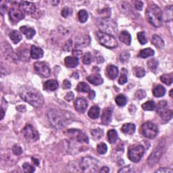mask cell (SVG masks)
Here are the masks:
<instances>
[{
    "mask_svg": "<svg viewBox=\"0 0 173 173\" xmlns=\"http://www.w3.org/2000/svg\"><path fill=\"white\" fill-rule=\"evenodd\" d=\"M18 6L19 7L24 11V13L28 14H32L35 11L36 7L33 3L30 2L22 1L18 2Z\"/></svg>",
    "mask_w": 173,
    "mask_h": 173,
    "instance_id": "obj_15",
    "label": "cell"
},
{
    "mask_svg": "<svg viewBox=\"0 0 173 173\" xmlns=\"http://www.w3.org/2000/svg\"><path fill=\"white\" fill-rule=\"evenodd\" d=\"M172 90H171V91H170V95H171V97H172Z\"/></svg>",
    "mask_w": 173,
    "mask_h": 173,
    "instance_id": "obj_62",
    "label": "cell"
},
{
    "mask_svg": "<svg viewBox=\"0 0 173 173\" xmlns=\"http://www.w3.org/2000/svg\"><path fill=\"white\" fill-rule=\"evenodd\" d=\"M97 37L99 43L107 48L113 49L118 46L116 39L112 34L103 33L102 31H98Z\"/></svg>",
    "mask_w": 173,
    "mask_h": 173,
    "instance_id": "obj_5",
    "label": "cell"
},
{
    "mask_svg": "<svg viewBox=\"0 0 173 173\" xmlns=\"http://www.w3.org/2000/svg\"><path fill=\"white\" fill-rule=\"evenodd\" d=\"M72 40L71 39L68 40V41L66 42V43H65L64 48H63V49H64V51H66V52L70 51L71 49V48H72Z\"/></svg>",
    "mask_w": 173,
    "mask_h": 173,
    "instance_id": "obj_51",
    "label": "cell"
},
{
    "mask_svg": "<svg viewBox=\"0 0 173 173\" xmlns=\"http://www.w3.org/2000/svg\"><path fill=\"white\" fill-rule=\"evenodd\" d=\"M118 139V133L116 130L110 129L107 132V139L110 143H114Z\"/></svg>",
    "mask_w": 173,
    "mask_h": 173,
    "instance_id": "obj_32",
    "label": "cell"
},
{
    "mask_svg": "<svg viewBox=\"0 0 173 173\" xmlns=\"http://www.w3.org/2000/svg\"><path fill=\"white\" fill-rule=\"evenodd\" d=\"M22 133L26 139L32 141H36L39 139V133L30 125H26L22 130Z\"/></svg>",
    "mask_w": 173,
    "mask_h": 173,
    "instance_id": "obj_11",
    "label": "cell"
},
{
    "mask_svg": "<svg viewBox=\"0 0 173 173\" xmlns=\"http://www.w3.org/2000/svg\"><path fill=\"white\" fill-rule=\"evenodd\" d=\"M141 130L143 135L148 139H153L158 133L157 126L152 122H146L141 126Z\"/></svg>",
    "mask_w": 173,
    "mask_h": 173,
    "instance_id": "obj_7",
    "label": "cell"
},
{
    "mask_svg": "<svg viewBox=\"0 0 173 173\" xmlns=\"http://www.w3.org/2000/svg\"><path fill=\"white\" fill-rule=\"evenodd\" d=\"M64 64L68 68H75L79 64V59L77 57L68 56L65 57Z\"/></svg>",
    "mask_w": 173,
    "mask_h": 173,
    "instance_id": "obj_22",
    "label": "cell"
},
{
    "mask_svg": "<svg viewBox=\"0 0 173 173\" xmlns=\"http://www.w3.org/2000/svg\"><path fill=\"white\" fill-rule=\"evenodd\" d=\"M166 93V89L165 88L160 85V84H158V85H156L153 89V94L155 97L157 98H160L162 97Z\"/></svg>",
    "mask_w": 173,
    "mask_h": 173,
    "instance_id": "obj_27",
    "label": "cell"
},
{
    "mask_svg": "<svg viewBox=\"0 0 173 173\" xmlns=\"http://www.w3.org/2000/svg\"><path fill=\"white\" fill-rule=\"evenodd\" d=\"M134 75L138 78L143 77L145 75V71L143 68L142 67H135L133 69Z\"/></svg>",
    "mask_w": 173,
    "mask_h": 173,
    "instance_id": "obj_40",
    "label": "cell"
},
{
    "mask_svg": "<svg viewBox=\"0 0 173 173\" xmlns=\"http://www.w3.org/2000/svg\"><path fill=\"white\" fill-rule=\"evenodd\" d=\"M69 135L79 143H89V138L85 134L77 129H69L68 130Z\"/></svg>",
    "mask_w": 173,
    "mask_h": 173,
    "instance_id": "obj_12",
    "label": "cell"
},
{
    "mask_svg": "<svg viewBox=\"0 0 173 173\" xmlns=\"http://www.w3.org/2000/svg\"><path fill=\"white\" fill-rule=\"evenodd\" d=\"M90 37L89 36H84L79 38L76 41V47H86L90 43Z\"/></svg>",
    "mask_w": 173,
    "mask_h": 173,
    "instance_id": "obj_31",
    "label": "cell"
},
{
    "mask_svg": "<svg viewBox=\"0 0 173 173\" xmlns=\"http://www.w3.org/2000/svg\"><path fill=\"white\" fill-rule=\"evenodd\" d=\"M99 112H100V109L97 106H92L90 110L88 112V115L92 119L98 118L99 116Z\"/></svg>",
    "mask_w": 173,
    "mask_h": 173,
    "instance_id": "obj_30",
    "label": "cell"
},
{
    "mask_svg": "<svg viewBox=\"0 0 173 173\" xmlns=\"http://www.w3.org/2000/svg\"><path fill=\"white\" fill-rule=\"evenodd\" d=\"M10 38L11 40V41L13 42L14 44L18 43L22 40V35L21 34L19 33L17 30H12L10 33Z\"/></svg>",
    "mask_w": 173,
    "mask_h": 173,
    "instance_id": "obj_29",
    "label": "cell"
},
{
    "mask_svg": "<svg viewBox=\"0 0 173 173\" xmlns=\"http://www.w3.org/2000/svg\"><path fill=\"white\" fill-rule=\"evenodd\" d=\"M113 113V108L111 107H107L103 110V114L102 116V122L103 125H108L111 121H112V116Z\"/></svg>",
    "mask_w": 173,
    "mask_h": 173,
    "instance_id": "obj_17",
    "label": "cell"
},
{
    "mask_svg": "<svg viewBox=\"0 0 173 173\" xmlns=\"http://www.w3.org/2000/svg\"><path fill=\"white\" fill-rule=\"evenodd\" d=\"M34 68L36 72L43 77H48L50 75V68L48 65L41 61H37L34 64Z\"/></svg>",
    "mask_w": 173,
    "mask_h": 173,
    "instance_id": "obj_14",
    "label": "cell"
},
{
    "mask_svg": "<svg viewBox=\"0 0 173 173\" xmlns=\"http://www.w3.org/2000/svg\"><path fill=\"white\" fill-rule=\"evenodd\" d=\"M74 97H75V95L73 93V92L71 91V92H68V93L65 95V99L68 102H70L74 99Z\"/></svg>",
    "mask_w": 173,
    "mask_h": 173,
    "instance_id": "obj_53",
    "label": "cell"
},
{
    "mask_svg": "<svg viewBox=\"0 0 173 173\" xmlns=\"http://www.w3.org/2000/svg\"><path fill=\"white\" fill-rule=\"evenodd\" d=\"M97 151L99 154H105L107 151V147L106 143H101L97 146Z\"/></svg>",
    "mask_w": 173,
    "mask_h": 173,
    "instance_id": "obj_43",
    "label": "cell"
},
{
    "mask_svg": "<svg viewBox=\"0 0 173 173\" xmlns=\"http://www.w3.org/2000/svg\"><path fill=\"white\" fill-rule=\"evenodd\" d=\"M1 114H2V116H1V119L3 118V116H4V114H5V111L3 110V107H1Z\"/></svg>",
    "mask_w": 173,
    "mask_h": 173,
    "instance_id": "obj_61",
    "label": "cell"
},
{
    "mask_svg": "<svg viewBox=\"0 0 173 173\" xmlns=\"http://www.w3.org/2000/svg\"><path fill=\"white\" fill-rule=\"evenodd\" d=\"M160 80L164 83L167 84V85H171L172 83V74H168V75H163L160 76Z\"/></svg>",
    "mask_w": 173,
    "mask_h": 173,
    "instance_id": "obj_37",
    "label": "cell"
},
{
    "mask_svg": "<svg viewBox=\"0 0 173 173\" xmlns=\"http://www.w3.org/2000/svg\"><path fill=\"white\" fill-rule=\"evenodd\" d=\"M2 48L3 55H4L7 58L11 59V60L13 61H16L18 60L17 55L14 52L12 49H11L9 44H7V43H6V44L3 43L2 45Z\"/></svg>",
    "mask_w": 173,
    "mask_h": 173,
    "instance_id": "obj_16",
    "label": "cell"
},
{
    "mask_svg": "<svg viewBox=\"0 0 173 173\" xmlns=\"http://www.w3.org/2000/svg\"><path fill=\"white\" fill-rule=\"evenodd\" d=\"M143 2L141 1H137L134 2V7L138 10H141L142 8H143Z\"/></svg>",
    "mask_w": 173,
    "mask_h": 173,
    "instance_id": "obj_55",
    "label": "cell"
},
{
    "mask_svg": "<svg viewBox=\"0 0 173 173\" xmlns=\"http://www.w3.org/2000/svg\"><path fill=\"white\" fill-rule=\"evenodd\" d=\"M157 112L163 120L169 121L172 118V110L169 108L168 103L166 101H160L157 106Z\"/></svg>",
    "mask_w": 173,
    "mask_h": 173,
    "instance_id": "obj_6",
    "label": "cell"
},
{
    "mask_svg": "<svg viewBox=\"0 0 173 173\" xmlns=\"http://www.w3.org/2000/svg\"><path fill=\"white\" fill-rule=\"evenodd\" d=\"M20 30L29 39H32V38L34 36V34H35V30H34L33 29L28 27V26H22L20 28Z\"/></svg>",
    "mask_w": 173,
    "mask_h": 173,
    "instance_id": "obj_25",
    "label": "cell"
},
{
    "mask_svg": "<svg viewBox=\"0 0 173 173\" xmlns=\"http://www.w3.org/2000/svg\"><path fill=\"white\" fill-rule=\"evenodd\" d=\"M76 90L79 92H82V93H87L89 91V86L84 82L79 83L76 87Z\"/></svg>",
    "mask_w": 173,
    "mask_h": 173,
    "instance_id": "obj_39",
    "label": "cell"
},
{
    "mask_svg": "<svg viewBox=\"0 0 173 173\" xmlns=\"http://www.w3.org/2000/svg\"><path fill=\"white\" fill-rule=\"evenodd\" d=\"M136 126L133 123H126L124 125H122L121 130L122 132L126 134H133L135 132Z\"/></svg>",
    "mask_w": 173,
    "mask_h": 173,
    "instance_id": "obj_24",
    "label": "cell"
},
{
    "mask_svg": "<svg viewBox=\"0 0 173 173\" xmlns=\"http://www.w3.org/2000/svg\"><path fill=\"white\" fill-rule=\"evenodd\" d=\"M87 102L85 99L83 98H78L75 102V109L80 113H83L85 112L87 107Z\"/></svg>",
    "mask_w": 173,
    "mask_h": 173,
    "instance_id": "obj_18",
    "label": "cell"
},
{
    "mask_svg": "<svg viewBox=\"0 0 173 173\" xmlns=\"http://www.w3.org/2000/svg\"><path fill=\"white\" fill-rule=\"evenodd\" d=\"M80 167L84 172H96L98 168V161L90 156L84 157L80 160Z\"/></svg>",
    "mask_w": 173,
    "mask_h": 173,
    "instance_id": "obj_4",
    "label": "cell"
},
{
    "mask_svg": "<svg viewBox=\"0 0 173 173\" xmlns=\"http://www.w3.org/2000/svg\"><path fill=\"white\" fill-rule=\"evenodd\" d=\"M99 26L102 31L111 34L116 33L117 31V25L113 20H109L108 18H102L99 21Z\"/></svg>",
    "mask_w": 173,
    "mask_h": 173,
    "instance_id": "obj_9",
    "label": "cell"
},
{
    "mask_svg": "<svg viewBox=\"0 0 173 173\" xmlns=\"http://www.w3.org/2000/svg\"><path fill=\"white\" fill-rule=\"evenodd\" d=\"M88 16H88V13L86 10H81L79 11L78 18L80 22H82V23L85 22L87 20Z\"/></svg>",
    "mask_w": 173,
    "mask_h": 173,
    "instance_id": "obj_38",
    "label": "cell"
},
{
    "mask_svg": "<svg viewBox=\"0 0 173 173\" xmlns=\"http://www.w3.org/2000/svg\"><path fill=\"white\" fill-rule=\"evenodd\" d=\"M32 160L34 161V163L37 166H39V160L35 159V158H34V157H32Z\"/></svg>",
    "mask_w": 173,
    "mask_h": 173,
    "instance_id": "obj_60",
    "label": "cell"
},
{
    "mask_svg": "<svg viewBox=\"0 0 173 173\" xmlns=\"http://www.w3.org/2000/svg\"><path fill=\"white\" fill-rule=\"evenodd\" d=\"M137 38L138 40H139V43L141 45H145V43H147L148 42V39L145 36V34L144 32H139L137 34Z\"/></svg>",
    "mask_w": 173,
    "mask_h": 173,
    "instance_id": "obj_44",
    "label": "cell"
},
{
    "mask_svg": "<svg viewBox=\"0 0 173 173\" xmlns=\"http://www.w3.org/2000/svg\"><path fill=\"white\" fill-rule=\"evenodd\" d=\"M58 83L56 80H49L43 84V88L45 90L55 91L58 88Z\"/></svg>",
    "mask_w": 173,
    "mask_h": 173,
    "instance_id": "obj_23",
    "label": "cell"
},
{
    "mask_svg": "<svg viewBox=\"0 0 173 173\" xmlns=\"http://www.w3.org/2000/svg\"><path fill=\"white\" fill-rule=\"evenodd\" d=\"M166 21H171L172 18V6L167 7L164 10V14L162 17Z\"/></svg>",
    "mask_w": 173,
    "mask_h": 173,
    "instance_id": "obj_34",
    "label": "cell"
},
{
    "mask_svg": "<svg viewBox=\"0 0 173 173\" xmlns=\"http://www.w3.org/2000/svg\"><path fill=\"white\" fill-rule=\"evenodd\" d=\"M12 152L16 156H20L22 153V149L18 145H14L12 148Z\"/></svg>",
    "mask_w": 173,
    "mask_h": 173,
    "instance_id": "obj_49",
    "label": "cell"
},
{
    "mask_svg": "<svg viewBox=\"0 0 173 173\" xmlns=\"http://www.w3.org/2000/svg\"><path fill=\"white\" fill-rule=\"evenodd\" d=\"M48 118L53 127L57 129L68 125L73 120L72 113L58 109H51L48 112Z\"/></svg>",
    "mask_w": 173,
    "mask_h": 173,
    "instance_id": "obj_1",
    "label": "cell"
},
{
    "mask_svg": "<svg viewBox=\"0 0 173 173\" xmlns=\"http://www.w3.org/2000/svg\"><path fill=\"white\" fill-rule=\"evenodd\" d=\"M62 86H63L64 89H70V88L71 87V83L70 81H69L68 80L66 79V80H64V81H63Z\"/></svg>",
    "mask_w": 173,
    "mask_h": 173,
    "instance_id": "obj_54",
    "label": "cell"
},
{
    "mask_svg": "<svg viewBox=\"0 0 173 173\" xmlns=\"http://www.w3.org/2000/svg\"><path fill=\"white\" fill-rule=\"evenodd\" d=\"M156 172H162V173H172V171L170 170V169L166 168H160L159 170L156 171Z\"/></svg>",
    "mask_w": 173,
    "mask_h": 173,
    "instance_id": "obj_56",
    "label": "cell"
},
{
    "mask_svg": "<svg viewBox=\"0 0 173 173\" xmlns=\"http://www.w3.org/2000/svg\"><path fill=\"white\" fill-rule=\"evenodd\" d=\"M126 74H127V71L125 68L122 69V72L120 76V78L118 79V83L120 84H124L127 82V76H126Z\"/></svg>",
    "mask_w": 173,
    "mask_h": 173,
    "instance_id": "obj_42",
    "label": "cell"
},
{
    "mask_svg": "<svg viewBox=\"0 0 173 173\" xmlns=\"http://www.w3.org/2000/svg\"><path fill=\"white\" fill-rule=\"evenodd\" d=\"M135 96L137 99H142L146 97V92L143 89H139L136 92Z\"/></svg>",
    "mask_w": 173,
    "mask_h": 173,
    "instance_id": "obj_50",
    "label": "cell"
},
{
    "mask_svg": "<svg viewBox=\"0 0 173 173\" xmlns=\"http://www.w3.org/2000/svg\"><path fill=\"white\" fill-rule=\"evenodd\" d=\"M91 133L92 134V136L93 137L94 139H100L101 137H103V130L101 129H95L92 130L91 131Z\"/></svg>",
    "mask_w": 173,
    "mask_h": 173,
    "instance_id": "obj_41",
    "label": "cell"
},
{
    "mask_svg": "<svg viewBox=\"0 0 173 173\" xmlns=\"http://www.w3.org/2000/svg\"><path fill=\"white\" fill-rule=\"evenodd\" d=\"M19 95L23 100L37 108L41 107L44 103L43 98L40 92L31 87L23 86L20 87L19 89Z\"/></svg>",
    "mask_w": 173,
    "mask_h": 173,
    "instance_id": "obj_2",
    "label": "cell"
},
{
    "mask_svg": "<svg viewBox=\"0 0 173 173\" xmlns=\"http://www.w3.org/2000/svg\"><path fill=\"white\" fill-rule=\"evenodd\" d=\"M145 152V149L143 146L141 145H134L130 147L129 149L128 156L130 161L133 162H139L143 157Z\"/></svg>",
    "mask_w": 173,
    "mask_h": 173,
    "instance_id": "obj_8",
    "label": "cell"
},
{
    "mask_svg": "<svg viewBox=\"0 0 173 173\" xmlns=\"http://www.w3.org/2000/svg\"><path fill=\"white\" fill-rule=\"evenodd\" d=\"M43 51L40 48L35 45H32L30 48V56L33 59H39L43 56Z\"/></svg>",
    "mask_w": 173,
    "mask_h": 173,
    "instance_id": "obj_19",
    "label": "cell"
},
{
    "mask_svg": "<svg viewBox=\"0 0 173 173\" xmlns=\"http://www.w3.org/2000/svg\"><path fill=\"white\" fill-rule=\"evenodd\" d=\"M95 97V91H90L89 92V99H93Z\"/></svg>",
    "mask_w": 173,
    "mask_h": 173,
    "instance_id": "obj_59",
    "label": "cell"
},
{
    "mask_svg": "<svg viewBox=\"0 0 173 173\" xmlns=\"http://www.w3.org/2000/svg\"><path fill=\"white\" fill-rule=\"evenodd\" d=\"M106 74L110 79H115L118 75V69L114 65H109L106 68Z\"/></svg>",
    "mask_w": 173,
    "mask_h": 173,
    "instance_id": "obj_20",
    "label": "cell"
},
{
    "mask_svg": "<svg viewBox=\"0 0 173 173\" xmlns=\"http://www.w3.org/2000/svg\"><path fill=\"white\" fill-rule=\"evenodd\" d=\"M92 61V56L91 53L87 52L83 57V61L84 64H89Z\"/></svg>",
    "mask_w": 173,
    "mask_h": 173,
    "instance_id": "obj_47",
    "label": "cell"
},
{
    "mask_svg": "<svg viewBox=\"0 0 173 173\" xmlns=\"http://www.w3.org/2000/svg\"><path fill=\"white\" fill-rule=\"evenodd\" d=\"M22 168H23V170H24V171L26 172H34V171H35V168H34L33 166H31L30 164L26 162L23 164Z\"/></svg>",
    "mask_w": 173,
    "mask_h": 173,
    "instance_id": "obj_48",
    "label": "cell"
},
{
    "mask_svg": "<svg viewBox=\"0 0 173 173\" xmlns=\"http://www.w3.org/2000/svg\"><path fill=\"white\" fill-rule=\"evenodd\" d=\"M9 17L10 20L17 24L18 22H20L21 20L25 18V13L19 6H18L17 3V6H14L9 11Z\"/></svg>",
    "mask_w": 173,
    "mask_h": 173,
    "instance_id": "obj_10",
    "label": "cell"
},
{
    "mask_svg": "<svg viewBox=\"0 0 173 173\" xmlns=\"http://www.w3.org/2000/svg\"><path fill=\"white\" fill-rule=\"evenodd\" d=\"M115 101H116V104L119 106H125L126 104V102H127V99L126 98L124 95L120 94L116 96V99H115Z\"/></svg>",
    "mask_w": 173,
    "mask_h": 173,
    "instance_id": "obj_35",
    "label": "cell"
},
{
    "mask_svg": "<svg viewBox=\"0 0 173 173\" xmlns=\"http://www.w3.org/2000/svg\"><path fill=\"white\" fill-rule=\"evenodd\" d=\"M152 42L153 45L158 49H162L164 46V42L162 39V38L160 37L158 35H156V34L153 35L152 38Z\"/></svg>",
    "mask_w": 173,
    "mask_h": 173,
    "instance_id": "obj_28",
    "label": "cell"
},
{
    "mask_svg": "<svg viewBox=\"0 0 173 173\" xmlns=\"http://www.w3.org/2000/svg\"><path fill=\"white\" fill-rule=\"evenodd\" d=\"M71 9L68 7H64L63 10H61V16L64 18H67L69 14H71Z\"/></svg>",
    "mask_w": 173,
    "mask_h": 173,
    "instance_id": "obj_52",
    "label": "cell"
},
{
    "mask_svg": "<svg viewBox=\"0 0 173 173\" xmlns=\"http://www.w3.org/2000/svg\"><path fill=\"white\" fill-rule=\"evenodd\" d=\"M130 53L127 51L123 52L121 54V56H120L121 61H122V63L127 62V61L129 60V58H130Z\"/></svg>",
    "mask_w": 173,
    "mask_h": 173,
    "instance_id": "obj_46",
    "label": "cell"
},
{
    "mask_svg": "<svg viewBox=\"0 0 173 173\" xmlns=\"http://www.w3.org/2000/svg\"><path fill=\"white\" fill-rule=\"evenodd\" d=\"M119 39H120L122 43L125 44L129 45L131 43V36L127 31H122L119 34Z\"/></svg>",
    "mask_w": 173,
    "mask_h": 173,
    "instance_id": "obj_26",
    "label": "cell"
},
{
    "mask_svg": "<svg viewBox=\"0 0 173 173\" xmlns=\"http://www.w3.org/2000/svg\"><path fill=\"white\" fill-rule=\"evenodd\" d=\"M163 152V146L162 145H158L156 147L154 150L151 153L148 158V164L150 166H153L156 165L161 157V156Z\"/></svg>",
    "mask_w": 173,
    "mask_h": 173,
    "instance_id": "obj_13",
    "label": "cell"
},
{
    "mask_svg": "<svg viewBox=\"0 0 173 173\" xmlns=\"http://www.w3.org/2000/svg\"><path fill=\"white\" fill-rule=\"evenodd\" d=\"M130 166H126L125 168H122L121 170L118 171V172H131L133 171L131 170L132 168H129Z\"/></svg>",
    "mask_w": 173,
    "mask_h": 173,
    "instance_id": "obj_57",
    "label": "cell"
},
{
    "mask_svg": "<svg viewBox=\"0 0 173 173\" xmlns=\"http://www.w3.org/2000/svg\"><path fill=\"white\" fill-rule=\"evenodd\" d=\"M141 107H142V108H143V110L152 111V110H153L156 108V104H155L154 102L148 101L147 102L144 103L143 104H142Z\"/></svg>",
    "mask_w": 173,
    "mask_h": 173,
    "instance_id": "obj_36",
    "label": "cell"
},
{
    "mask_svg": "<svg viewBox=\"0 0 173 173\" xmlns=\"http://www.w3.org/2000/svg\"><path fill=\"white\" fill-rule=\"evenodd\" d=\"M154 55V51L151 48H145L140 51L139 56L142 58H146V57H150Z\"/></svg>",
    "mask_w": 173,
    "mask_h": 173,
    "instance_id": "obj_33",
    "label": "cell"
},
{
    "mask_svg": "<svg viewBox=\"0 0 173 173\" xmlns=\"http://www.w3.org/2000/svg\"><path fill=\"white\" fill-rule=\"evenodd\" d=\"M145 16L148 22L155 27H160L162 25V11L155 4L149 6L146 10Z\"/></svg>",
    "mask_w": 173,
    "mask_h": 173,
    "instance_id": "obj_3",
    "label": "cell"
},
{
    "mask_svg": "<svg viewBox=\"0 0 173 173\" xmlns=\"http://www.w3.org/2000/svg\"><path fill=\"white\" fill-rule=\"evenodd\" d=\"M88 81L95 85H99L103 83V79L102 76L99 74H94L88 76L87 77Z\"/></svg>",
    "mask_w": 173,
    "mask_h": 173,
    "instance_id": "obj_21",
    "label": "cell"
},
{
    "mask_svg": "<svg viewBox=\"0 0 173 173\" xmlns=\"http://www.w3.org/2000/svg\"><path fill=\"white\" fill-rule=\"evenodd\" d=\"M109 172H110V169L108 167H107V166L102 167L101 168V170L99 171V172H101V173H107Z\"/></svg>",
    "mask_w": 173,
    "mask_h": 173,
    "instance_id": "obj_58",
    "label": "cell"
},
{
    "mask_svg": "<svg viewBox=\"0 0 173 173\" xmlns=\"http://www.w3.org/2000/svg\"><path fill=\"white\" fill-rule=\"evenodd\" d=\"M148 67L152 71H155L156 69L158 66V61L156 59H151L148 60Z\"/></svg>",
    "mask_w": 173,
    "mask_h": 173,
    "instance_id": "obj_45",
    "label": "cell"
}]
</instances>
